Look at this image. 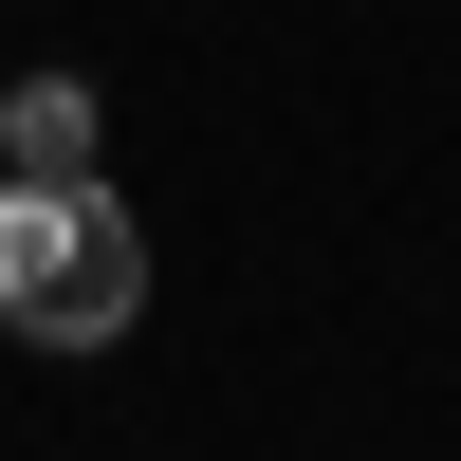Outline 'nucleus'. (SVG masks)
<instances>
[{"label":"nucleus","instance_id":"1","mask_svg":"<svg viewBox=\"0 0 461 461\" xmlns=\"http://www.w3.org/2000/svg\"><path fill=\"white\" fill-rule=\"evenodd\" d=\"M130 314H148V221L111 203L93 167L0 185V332H19V351H111Z\"/></svg>","mask_w":461,"mask_h":461},{"label":"nucleus","instance_id":"2","mask_svg":"<svg viewBox=\"0 0 461 461\" xmlns=\"http://www.w3.org/2000/svg\"><path fill=\"white\" fill-rule=\"evenodd\" d=\"M37 167H93V93L74 74H19L0 93V185H37Z\"/></svg>","mask_w":461,"mask_h":461}]
</instances>
